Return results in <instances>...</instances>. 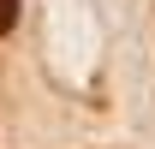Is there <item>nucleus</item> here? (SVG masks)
Masks as SVG:
<instances>
[{
  "label": "nucleus",
  "mask_w": 155,
  "mask_h": 149,
  "mask_svg": "<svg viewBox=\"0 0 155 149\" xmlns=\"http://www.w3.org/2000/svg\"><path fill=\"white\" fill-rule=\"evenodd\" d=\"M12 24H18V0H0V36H6Z\"/></svg>",
  "instance_id": "nucleus-1"
}]
</instances>
